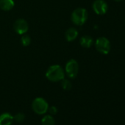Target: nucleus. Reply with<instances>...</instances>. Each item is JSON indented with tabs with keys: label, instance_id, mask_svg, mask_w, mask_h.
Returning a JSON list of instances; mask_svg holds the SVG:
<instances>
[{
	"label": "nucleus",
	"instance_id": "nucleus-1",
	"mask_svg": "<svg viewBox=\"0 0 125 125\" xmlns=\"http://www.w3.org/2000/svg\"><path fill=\"white\" fill-rule=\"evenodd\" d=\"M45 75L49 81L57 83L65 78V71L59 65H52L48 68Z\"/></svg>",
	"mask_w": 125,
	"mask_h": 125
},
{
	"label": "nucleus",
	"instance_id": "nucleus-2",
	"mask_svg": "<svg viewBox=\"0 0 125 125\" xmlns=\"http://www.w3.org/2000/svg\"><path fill=\"white\" fill-rule=\"evenodd\" d=\"M88 11L83 8H78L75 9L71 16V19L73 24L77 26L83 25L88 19Z\"/></svg>",
	"mask_w": 125,
	"mask_h": 125
},
{
	"label": "nucleus",
	"instance_id": "nucleus-3",
	"mask_svg": "<svg viewBox=\"0 0 125 125\" xmlns=\"http://www.w3.org/2000/svg\"><path fill=\"white\" fill-rule=\"evenodd\" d=\"M32 108L35 113L38 115H43L48 112L49 104L43 98L37 97L32 101Z\"/></svg>",
	"mask_w": 125,
	"mask_h": 125
},
{
	"label": "nucleus",
	"instance_id": "nucleus-4",
	"mask_svg": "<svg viewBox=\"0 0 125 125\" xmlns=\"http://www.w3.org/2000/svg\"><path fill=\"white\" fill-rule=\"evenodd\" d=\"M79 72V64L76 60L71 59L66 64L65 72L67 77L70 79H74L77 77Z\"/></svg>",
	"mask_w": 125,
	"mask_h": 125
},
{
	"label": "nucleus",
	"instance_id": "nucleus-5",
	"mask_svg": "<svg viewBox=\"0 0 125 125\" xmlns=\"http://www.w3.org/2000/svg\"><path fill=\"white\" fill-rule=\"evenodd\" d=\"M95 47L99 53L107 54L110 51V42L105 37H99L96 40Z\"/></svg>",
	"mask_w": 125,
	"mask_h": 125
},
{
	"label": "nucleus",
	"instance_id": "nucleus-6",
	"mask_svg": "<svg viewBox=\"0 0 125 125\" xmlns=\"http://www.w3.org/2000/svg\"><path fill=\"white\" fill-rule=\"evenodd\" d=\"M93 10L97 15H104L108 10V5L104 0H95L92 4Z\"/></svg>",
	"mask_w": 125,
	"mask_h": 125
},
{
	"label": "nucleus",
	"instance_id": "nucleus-7",
	"mask_svg": "<svg viewBox=\"0 0 125 125\" xmlns=\"http://www.w3.org/2000/svg\"><path fill=\"white\" fill-rule=\"evenodd\" d=\"M13 29L17 34L24 35L28 31L29 25L26 20H24L23 19H19L14 22Z\"/></svg>",
	"mask_w": 125,
	"mask_h": 125
},
{
	"label": "nucleus",
	"instance_id": "nucleus-8",
	"mask_svg": "<svg viewBox=\"0 0 125 125\" xmlns=\"http://www.w3.org/2000/svg\"><path fill=\"white\" fill-rule=\"evenodd\" d=\"M13 121V116L9 113H4L0 115V125H11Z\"/></svg>",
	"mask_w": 125,
	"mask_h": 125
},
{
	"label": "nucleus",
	"instance_id": "nucleus-9",
	"mask_svg": "<svg viewBox=\"0 0 125 125\" xmlns=\"http://www.w3.org/2000/svg\"><path fill=\"white\" fill-rule=\"evenodd\" d=\"M15 5L13 0H0V9L3 11L11 10Z\"/></svg>",
	"mask_w": 125,
	"mask_h": 125
},
{
	"label": "nucleus",
	"instance_id": "nucleus-10",
	"mask_svg": "<svg viewBox=\"0 0 125 125\" xmlns=\"http://www.w3.org/2000/svg\"><path fill=\"white\" fill-rule=\"evenodd\" d=\"M78 36V31L74 27L69 28L66 32V38L69 42L74 41Z\"/></svg>",
	"mask_w": 125,
	"mask_h": 125
},
{
	"label": "nucleus",
	"instance_id": "nucleus-11",
	"mask_svg": "<svg viewBox=\"0 0 125 125\" xmlns=\"http://www.w3.org/2000/svg\"><path fill=\"white\" fill-rule=\"evenodd\" d=\"M80 43L84 48H90L94 43V39L89 35H83L80 39Z\"/></svg>",
	"mask_w": 125,
	"mask_h": 125
},
{
	"label": "nucleus",
	"instance_id": "nucleus-12",
	"mask_svg": "<svg viewBox=\"0 0 125 125\" xmlns=\"http://www.w3.org/2000/svg\"><path fill=\"white\" fill-rule=\"evenodd\" d=\"M55 120L52 115H46L41 119V125H54Z\"/></svg>",
	"mask_w": 125,
	"mask_h": 125
},
{
	"label": "nucleus",
	"instance_id": "nucleus-13",
	"mask_svg": "<svg viewBox=\"0 0 125 125\" xmlns=\"http://www.w3.org/2000/svg\"><path fill=\"white\" fill-rule=\"evenodd\" d=\"M61 86L65 91H69L72 89V87L71 82L69 80L65 79V78L61 80Z\"/></svg>",
	"mask_w": 125,
	"mask_h": 125
},
{
	"label": "nucleus",
	"instance_id": "nucleus-14",
	"mask_svg": "<svg viewBox=\"0 0 125 125\" xmlns=\"http://www.w3.org/2000/svg\"><path fill=\"white\" fill-rule=\"evenodd\" d=\"M21 43L24 46H28L31 43V38L29 35H22L21 38Z\"/></svg>",
	"mask_w": 125,
	"mask_h": 125
},
{
	"label": "nucleus",
	"instance_id": "nucleus-15",
	"mask_svg": "<svg viewBox=\"0 0 125 125\" xmlns=\"http://www.w3.org/2000/svg\"><path fill=\"white\" fill-rule=\"evenodd\" d=\"M25 118V115L23 113H18L13 116V120H15L17 122H22Z\"/></svg>",
	"mask_w": 125,
	"mask_h": 125
},
{
	"label": "nucleus",
	"instance_id": "nucleus-16",
	"mask_svg": "<svg viewBox=\"0 0 125 125\" xmlns=\"http://www.w3.org/2000/svg\"><path fill=\"white\" fill-rule=\"evenodd\" d=\"M48 111L49 112L50 115H54L55 114H57V108L54 106H52V107H49V109H48Z\"/></svg>",
	"mask_w": 125,
	"mask_h": 125
},
{
	"label": "nucleus",
	"instance_id": "nucleus-17",
	"mask_svg": "<svg viewBox=\"0 0 125 125\" xmlns=\"http://www.w3.org/2000/svg\"><path fill=\"white\" fill-rule=\"evenodd\" d=\"M115 2H121L122 0H114Z\"/></svg>",
	"mask_w": 125,
	"mask_h": 125
}]
</instances>
